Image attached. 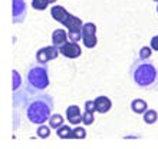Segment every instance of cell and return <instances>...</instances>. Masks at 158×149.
I'll return each mask as SVG.
<instances>
[{
  "label": "cell",
  "mask_w": 158,
  "mask_h": 149,
  "mask_svg": "<svg viewBox=\"0 0 158 149\" xmlns=\"http://www.w3.org/2000/svg\"><path fill=\"white\" fill-rule=\"evenodd\" d=\"M50 109H52V102L49 103L45 98L43 99H36L27 108V118H29L32 123L42 125L43 122L49 119Z\"/></svg>",
  "instance_id": "cell-1"
},
{
  "label": "cell",
  "mask_w": 158,
  "mask_h": 149,
  "mask_svg": "<svg viewBox=\"0 0 158 149\" xmlns=\"http://www.w3.org/2000/svg\"><path fill=\"white\" fill-rule=\"evenodd\" d=\"M155 79H157V70L151 63H141L134 70V80L138 86H150L155 82Z\"/></svg>",
  "instance_id": "cell-2"
},
{
  "label": "cell",
  "mask_w": 158,
  "mask_h": 149,
  "mask_svg": "<svg viewBox=\"0 0 158 149\" xmlns=\"http://www.w3.org/2000/svg\"><path fill=\"white\" fill-rule=\"evenodd\" d=\"M27 80L33 87L42 91L49 86V78L45 66H32L27 74Z\"/></svg>",
  "instance_id": "cell-3"
},
{
  "label": "cell",
  "mask_w": 158,
  "mask_h": 149,
  "mask_svg": "<svg viewBox=\"0 0 158 149\" xmlns=\"http://www.w3.org/2000/svg\"><path fill=\"white\" fill-rule=\"evenodd\" d=\"M82 42L85 47L88 49H92L95 47L96 43H98V39H96V25L94 23H85L82 26Z\"/></svg>",
  "instance_id": "cell-4"
},
{
  "label": "cell",
  "mask_w": 158,
  "mask_h": 149,
  "mask_svg": "<svg viewBox=\"0 0 158 149\" xmlns=\"http://www.w3.org/2000/svg\"><path fill=\"white\" fill-rule=\"evenodd\" d=\"M60 53L59 52L58 46H48V47H43L36 53V59H38L39 63H46L49 60H53V59L58 58V54Z\"/></svg>",
  "instance_id": "cell-5"
},
{
  "label": "cell",
  "mask_w": 158,
  "mask_h": 149,
  "mask_svg": "<svg viewBox=\"0 0 158 149\" xmlns=\"http://www.w3.org/2000/svg\"><path fill=\"white\" fill-rule=\"evenodd\" d=\"M59 52L63 54V56H66L69 59H75V58H79L81 53H82V50L81 47L78 46L76 42H66L65 45H62L59 47Z\"/></svg>",
  "instance_id": "cell-6"
},
{
  "label": "cell",
  "mask_w": 158,
  "mask_h": 149,
  "mask_svg": "<svg viewBox=\"0 0 158 149\" xmlns=\"http://www.w3.org/2000/svg\"><path fill=\"white\" fill-rule=\"evenodd\" d=\"M26 12V3L23 0H13V20L20 23Z\"/></svg>",
  "instance_id": "cell-7"
},
{
  "label": "cell",
  "mask_w": 158,
  "mask_h": 149,
  "mask_svg": "<svg viewBox=\"0 0 158 149\" xmlns=\"http://www.w3.org/2000/svg\"><path fill=\"white\" fill-rule=\"evenodd\" d=\"M66 116H68V120L73 125H78L83 120V115H81V111L75 105H72V106H69L66 109Z\"/></svg>",
  "instance_id": "cell-8"
},
{
  "label": "cell",
  "mask_w": 158,
  "mask_h": 149,
  "mask_svg": "<svg viewBox=\"0 0 158 149\" xmlns=\"http://www.w3.org/2000/svg\"><path fill=\"white\" fill-rule=\"evenodd\" d=\"M95 105H96V111L101 112V113H105V112H108L112 108V102L106 96H98L95 99Z\"/></svg>",
  "instance_id": "cell-9"
},
{
  "label": "cell",
  "mask_w": 158,
  "mask_h": 149,
  "mask_svg": "<svg viewBox=\"0 0 158 149\" xmlns=\"http://www.w3.org/2000/svg\"><path fill=\"white\" fill-rule=\"evenodd\" d=\"M50 14L53 17L55 20H58L59 23H62L66 20V17L69 16V13L66 12V9L62 7V6H53V7L50 9Z\"/></svg>",
  "instance_id": "cell-10"
},
{
  "label": "cell",
  "mask_w": 158,
  "mask_h": 149,
  "mask_svg": "<svg viewBox=\"0 0 158 149\" xmlns=\"http://www.w3.org/2000/svg\"><path fill=\"white\" fill-rule=\"evenodd\" d=\"M68 37H69V34H66V32L63 29H56L53 32V34H52V42H53L55 46L60 47L68 42Z\"/></svg>",
  "instance_id": "cell-11"
},
{
  "label": "cell",
  "mask_w": 158,
  "mask_h": 149,
  "mask_svg": "<svg viewBox=\"0 0 158 149\" xmlns=\"http://www.w3.org/2000/svg\"><path fill=\"white\" fill-rule=\"evenodd\" d=\"M56 133H58V136L62 138V139H71V138H73V129H71L69 126H66V125L59 126V128L56 129Z\"/></svg>",
  "instance_id": "cell-12"
},
{
  "label": "cell",
  "mask_w": 158,
  "mask_h": 149,
  "mask_svg": "<svg viewBox=\"0 0 158 149\" xmlns=\"http://www.w3.org/2000/svg\"><path fill=\"white\" fill-rule=\"evenodd\" d=\"M147 102L142 99H135L132 100V103H131V109H132L135 113H144V112H147Z\"/></svg>",
  "instance_id": "cell-13"
},
{
  "label": "cell",
  "mask_w": 158,
  "mask_h": 149,
  "mask_svg": "<svg viewBox=\"0 0 158 149\" xmlns=\"http://www.w3.org/2000/svg\"><path fill=\"white\" fill-rule=\"evenodd\" d=\"M49 123H50V128L58 129L59 126H62L63 125V118L59 115V113H55V115H52L49 118Z\"/></svg>",
  "instance_id": "cell-14"
},
{
  "label": "cell",
  "mask_w": 158,
  "mask_h": 149,
  "mask_svg": "<svg viewBox=\"0 0 158 149\" xmlns=\"http://www.w3.org/2000/svg\"><path fill=\"white\" fill-rule=\"evenodd\" d=\"M158 119V113L155 111H147L144 113V120H145V123H155Z\"/></svg>",
  "instance_id": "cell-15"
},
{
  "label": "cell",
  "mask_w": 158,
  "mask_h": 149,
  "mask_svg": "<svg viewBox=\"0 0 158 149\" xmlns=\"http://www.w3.org/2000/svg\"><path fill=\"white\" fill-rule=\"evenodd\" d=\"M48 6H49L48 0H33L32 2V7L36 9V10H45Z\"/></svg>",
  "instance_id": "cell-16"
},
{
  "label": "cell",
  "mask_w": 158,
  "mask_h": 149,
  "mask_svg": "<svg viewBox=\"0 0 158 149\" xmlns=\"http://www.w3.org/2000/svg\"><path fill=\"white\" fill-rule=\"evenodd\" d=\"M50 135V126H45V125H40L38 128V136L42 139H46V138Z\"/></svg>",
  "instance_id": "cell-17"
},
{
  "label": "cell",
  "mask_w": 158,
  "mask_h": 149,
  "mask_svg": "<svg viewBox=\"0 0 158 149\" xmlns=\"http://www.w3.org/2000/svg\"><path fill=\"white\" fill-rule=\"evenodd\" d=\"M152 53V47H148V46H144L141 50H139V58L144 60V59H148Z\"/></svg>",
  "instance_id": "cell-18"
},
{
  "label": "cell",
  "mask_w": 158,
  "mask_h": 149,
  "mask_svg": "<svg viewBox=\"0 0 158 149\" xmlns=\"http://www.w3.org/2000/svg\"><path fill=\"white\" fill-rule=\"evenodd\" d=\"M12 74H13V91H16V89H19V86H20V74L16 70H13Z\"/></svg>",
  "instance_id": "cell-19"
},
{
  "label": "cell",
  "mask_w": 158,
  "mask_h": 149,
  "mask_svg": "<svg viewBox=\"0 0 158 149\" xmlns=\"http://www.w3.org/2000/svg\"><path fill=\"white\" fill-rule=\"evenodd\" d=\"M86 136V131L83 128H75L73 129V138L75 139H83Z\"/></svg>",
  "instance_id": "cell-20"
},
{
  "label": "cell",
  "mask_w": 158,
  "mask_h": 149,
  "mask_svg": "<svg viewBox=\"0 0 158 149\" xmlns=\"http://www.w3.org/2000/svg\"><path fill=\"white\" fill-rule=\"evenodd\" d=\"M85 125H92L94 123V113L92 112H88L85 111V113H83V120H82Z\"/></svg>",
  "instance_id": "cell-21"
},
{
  "label": "cell",
  "mask_w": 158,
  "mask_h": 149,
  "mask_svg": "<svg viewBox=\"0 0 158 149\" xmlns=\"http://www.w3.org/2000/svg\"><path fill=\"white\" fill-rule=\"evenodd\" d=\"M85 111H88V112H94L96 111V105H95V100H88L86 103H85Z\"/></svg>",
  "instance_id": "cell-22"
},
{
  "label": "cell",
  "mask_w": 158,
  "mask_h": 149,
  "mask_svg": "<svg viewBox=\"0 0 158 149\" xmlns=\"http://www.w3.org/2000/svg\"><path fill=\"white\" fill-rule=\"evenodd\" d=\"M151 47L158 52V36H154L151 39Z\"/></svg>",
  "instance_id": "cell-23"
},
{
  "label": "cell",
  "mask_w": 158,
  "mask_h": 149,
  "mask_svg": "<svg viewBox=\"0 0 158 149\" xmlns=\"http://www.w3.org/2000/svg\"><path fill=\"white\" fill-rule=\"evenodd\" d=\"M48 2H49V3H55V2H56V0H48Z\"/></svg>",
  "instance_id": "cell-24"
},
{
  "label": "cell",
  "mask_w": 158,
  "mask_h": 149,
  "mask_svg": "<svg viewBox=\"0 0 158 149\" xmlns=\"http://www.w3.org/2000/svg\"><path fill=\"white\" fill-rule=\"evenodd\" d=\"M157 12H158V6H157Z\"/></svg>",
  "instance_id": "cell-25"
},
{
  "label": "cell",
  "mask_w": 158,
  "mask_h": 149,
  "mask_svg": "<svg viewBox=\"0 0 158 149\" xmlns=\"http://www.w3.org/2000/svg\"><path fill=\"white\" fill-rule=\"evenodd\" d=\"M154 2H158V0H154Z\"/></svg>",
  "instance_id": "cell-26"
}]
</instances>
